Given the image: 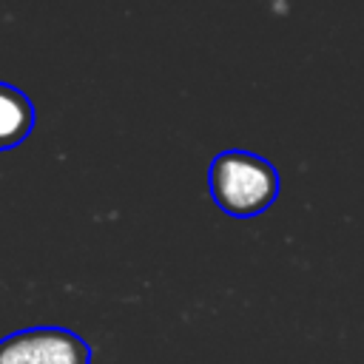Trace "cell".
Instances as JSON below:
<instances>
[{"label": "cell", "instance_id": "obj_1", "mask_svg": "<svg viewBox=\"0 0 364 364\" xmlns=\"http://www.w3.org/2000/svg\"><path fill=\"white\" fill-rule=\"evenodd\" d=\"M279 171L259 154L230 148L210 159L208 191L219 210L236 219L264 213L279 196Z\"/></svg>", "mask_w": 364, "mask_h": 364}, {"label": "cell", "instance_id": "obj_2", "mask_svg": "<svg viewBox=\"0 0 364 364\" xmlns=\"http://www.w3.org/2000/svg\"><path fill=\"white\" fill-rule=\"evenodd\" d=\"M0 364H91V347L68 327H26L0 338Z\"/></svg>", "mask_w": 364, "mask_h": 364}, {"label": "cell", "instance_id": "obj_3", "mask_svg": "<svg viewBox=\"0 0 364 364\" xmlns=\"http://www.w3.org/2000/svg\"><path fill=\"white\" fill-rule=\"evenodd\" d=\"M34 119L37 114L31 100L11 82L0 80V151L17 148L20 142H26L34 131Z\"/></svg>", "mask_w": 364, "mask_h": 364}]
</instances>
